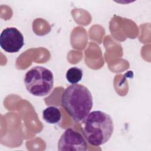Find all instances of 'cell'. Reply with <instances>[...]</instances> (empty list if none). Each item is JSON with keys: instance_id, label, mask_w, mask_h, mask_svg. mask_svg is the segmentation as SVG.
Returning a JSON list of instances; mask_svg holds the SVG:
<instances>
[{"instance_id": "5", "label": "cell", "mask_w": 151, "mask_h": 151, "mask_svg": "<svg viewBox=\"0 0 151 151\" xmlns=\"http://www.w3.org/2000/svg\"><path fill=\"white\" fill-rule=\"evenodd\" d=\"M24 44V36L15 27L6 28L0 35L1 47L7 52H17L21 49Z\"/></svg>"}, {"instance_id": "1", "label": "cell", "mask_w": 151, "mask_h": 151, "mask_svg": "<svg viewBox=\"0 0 151 151\" xmlns=\"http://www.w3.org/2000/svg\"><path fill=\"white\" fill-rule=\"evenodd\" d=\"M61 104L74 122H80L92 109L93 96L86 86L79 84H72L63 91Z\"/></svg>"}, {"instance_id": "2", "label": "cell", "mask_w": 151, "mask_h": 151, "mask_svg": "<svg viewBox=\"0 0 151 151\" xmlns=\"http://www.w3.org/2000/svg\"><path fill=\"white\" fill-rule=\"evenodd\" d=\"M81 132L86 140L92 146H100L107 143L114 131V124L110 115L96 110L83 120Z\"/></svg>"}, {"instance_id": "7", "label": "cell", "mask_w": 151, "mask_h": 151, "mask_svg": "<svg viewBox=\"0 0 151 151\" xmlns=\"http://www.w3.org/2000/svg\"><path fill=\"white\" fill-rule=\"evenodd\" d=\"M65 77L70 83L72 84H77L82 79L83 71L76 67H71L67 70Z\"/></svg>"}, {"instance_id": "6", "label": "cell", "mask_w": 151, "mask_h": 151, "mask_svg": "<svg viewBox=\"0 0 151 151\" xmlns=\"http://www.w3.org/2000/svg\"><path fill=\"white\" fill-rule=\"evenodd\" d=\"M42 117L47 123L56 124L61 120V114L58 108L55 106H49L43 110Z\"/></svg>"}, {"instance_id": "3", "label": "cell", "mask_w": 151, "mask_h": 151, "mask_svg": "<svg viewBox=\"0 0 151 151\" xmlns=\"http://www.w3.org/2000/svg\"><path fill=\"white\" fill-rule=\"evenodd\" d=\"M27 91L35 96L48 94L54 86V76L49 69L42 66H35L29 70L24 77Z\"/></svg>"}, {"instance_id": "4", "label": "cell", "mask_w": 151, "mask_h": 151, "mask_svg": "<svg viewBox=\"0 0 151 151\" xmlns=\"http://www.w3.org/2000/svg\"><path fill=\"white\" fill-rule=\"evenodd\" d=\"M87 143L84 136L72 128L67 129L58 142L59 151H86Z\"/></svg>"}]
</instances>
